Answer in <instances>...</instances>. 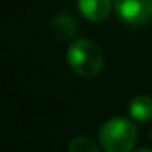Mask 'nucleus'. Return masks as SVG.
Instances as JSON below:
<instances>
[{"mask_svg": "<svg viewBox=\"0 0 152 152\" xmlns=\"http://www.w3.org/2000/svg\"><path fill=\"white\" fill-rule=\"evenodd\" d=\"M100 144L105 152H131L137 139V129L128 118H110L100 128Z\"/></svg>", "mask_w": 152, "mask_h": 152, "instance_id": "f03ea898", "label": "nucleus"}, {"mask_svg": "<svg viewBox=\"0 0 152 152\" xmlns=\"http://www.w3.org/2000/svg\"><path fill=\"white\" fill-rule=\"evenodd\" d=\"M129 115L137 123H145L152 119V98L147 95L134 96L129 102Z\"/></svg>", "mask_w": 152, "mask_h": 152, "instance_id": "423d86ee", "label": "nucleus"}, {"mask_svg": "<svg viewBox=\"0 0 152 152\" xmlns=\"http://www.w3.org/2000/svg\"><path fill=\"white\" fill-rule=\"evenodd\" d=\"M136 152H152L151 149H139V151H136Z\"/></svg>", "mask_w": 152, "mask_h": 152, "instance_id": "6e6552de", "label": "nucleus"}, {"mask_svg": "<svg viewBox=\"0 0 152 152\" xmlns=\"http://www.w3.org/2000/svg\"><path fill=\"white\" fill-rule=\"evenodd\" d=\"M67 62L77 75L92 79L103 69V53L93 41L77 39L67 49Z\"/></svg>", "mask_w": 152, "mask_h": 152, "instance_id": "f257e3e1", "label": "nucleus"}, {"mask_svg": "<svg viewBox=\"0 0 152 152\" xmlns=\"http://www.w3.org/2000/svg\"><path fill=\"white\" fill-rule=\"evenodd\" d=\"M115 12L129 26H142L152 20V0H115Z\"/></svg>", "mask_w": 152, "mask_h": 152, "instance_id": "7ed1b4c3", "label": "nucleus"}, {"mask_svg": "<svg viewBox=\"0 0 152 152\" xmlns=\"http://www.w3.org/2000/svg\"><path fill=\"white\" fill-rule=\"evenodd\" d=\"M69 152H100L96 144L85 136L74 137L69 144Z\"/></svg>", "mask_w": 152, "mask_h": 152, "instance_id": "0eeeda50", "label": "nucleus"}, {"mask_svg": "<svg viewBox=\"0 0 152 152\" xmlns=\"http://www.w3.org/2000/svg\"><path fill=\"white\" fill-rule=\"evenodd\" d=\"M77 5L80 13L95 23L106 20L111 12V0H77Z\"/></svg>", "mask_w": 152, "mask_h": 152, "instance_id": "20e7f679", "label": "nucleus"}, {"mask_svg": "<svg viewBox=\"0 0 152 152\" xmlns=\"http://www.w3.org/2000/svg\"><path fill=\"white\" fill-rule=\"evenodd\" d=\"M51 33L57 41H70L77 33V21L67 13H59L51 21Z\"/></svg>", "mask_w": 152, "mask_h": 152, "instance_id": "39448f33", "label": "nucleus"}]
</instances>
